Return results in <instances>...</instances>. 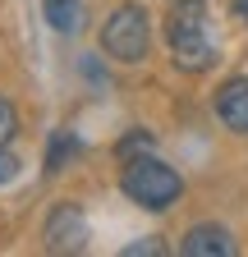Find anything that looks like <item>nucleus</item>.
Listing matches in <instances>:
<instances>
[{
  "label": "nucleus",
  "instance_id": "1",
  "mask_svg": "<svg viewBox=\"0 0 248 257\" xmlns=\"http://www.w3.org/2000/svg\"><path fill=\"white\" fill-rule=\"evenodd\" d=\"M166 46L184 74H207L216 60V42L207 32V0H175L166 14Z\"/></svg>",
  "mask_w": 248,
  "mask_h": 257
},
{
  "label": "nucleus",
  "instance_id": "2",
  "mask_svg": "<svg viewBox=\"0 0 248 257\" xmlns=\"http://www.w3.org/2000/svg\"><path fill=\"white\" fill-rule=\"evenodd\" d=\"M119 188H124L129 202H138L147 211H166L170 202H179L184 179L157 156H129L124 161V175H119Z\"/></svg>",
  "mask_w": 248,
  "mask_h": 257
},
{
  "label": "nucleus",
  "instance_id": "3",
  "mask_svg": "<svg viewBox=\"0 0 248 257\" xmlns=\"http://www.w3.org/2000/svg\"><path fill=\"white\" fill-rule=\"evenodd\" d=\"M152 46V23L143 5H119L101 28V51L119 64H138Z\"/></svg>",
  "mask_w": 248,
  "mask_h": 257
},
{
  "label": "nucleus",
  "instance_id": "4",
  "mask_svg": "<svg viewBox=\"0 0 248 257\" xmlns=\"http://www.w3.org/2000/svg\"><path fill=\"white\" fill-rule=\"evenodd\" d=\"M42 243H46V252H55V257L83 252V248H87V216H83V207L60 202V207L46 216V225H42Z\"/></svg>",
  "mask_w": 248,
  "mask_h": 257
},
{
  "label": "nucleus",
  "instance_id": "5",
  "mask_svg": "<svg viewBox=\"0 0 248 257\" xmlns=\"http://www.w3.org/2000/svg\"><path fill=\"white\" fill-rule=\"evenodd\" d=\"M216 115H221L225 128H234V134L248 138V74L221 83V92H216Z\"/></svg>",
  "mask_w": 248,
  "mask_h": 257
},
{
  "label": "nucleus",
  "instance_id": "6",
  "mask_svg": "<svg viewBox=\"0 0 248 257\" xmlns=\"http://www.w3.org/2000/svg\"><path fill=\"white\" fill-rule=\"evenodd\" d=\"M179 252L184 257H230L234 239H230L225 225H193V230L179 239Z\"/></svg>",
  "mask_w": 248,
  "mask_h": 257
},
{
  "label": "nucleus",
  "instance_id": "7",
  "mask_svg": "<svg viewBox=\"0 0 248 257\" xmlns=\"http://www.w3.org/2000/svg\"><path fill=\"white\" fill-rule=\"evenodd\" d=\"M46 19L55 32H78L83 28V0H46Z\"/></svg>",
  "mask_w": 248,
  "mask_h": 257
},
{
  "label": "nucleus",
  "instance_id": "8",
  "mask_svg": "<svg viewBox=\"0 0 248 257\" xmlns=\"http://www.w3.org/2000/svg\"><path fill=\"white\" fill-rule=\"evenodd\" d=\"M14 128H19V119H14V106L0 96V152H5V143L14 138Z\"/></svg>",
  "mask_w": 248,
  "mask_h": 257
},
{
  "label": "nucleus",
  "instance_id": "9",
  "mask_svg": "<svg viewBox=\"0 0 248 257\" xmlns=\"http://www.w3.org/2000/svg\"><path fill=\"white\" fill-rule=\"evenodd\" d=\"M143 252H147V257H157V252H166V248H161L157 239H143V243H129V248H124V257H143Z\"/></svg>",
  "mask_w": 248,
  "mask_h": 257
}]
</instances>
